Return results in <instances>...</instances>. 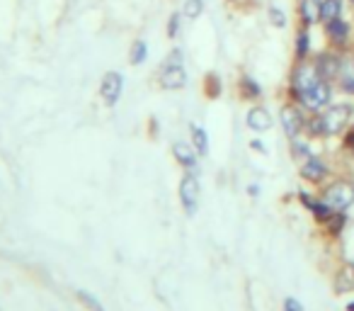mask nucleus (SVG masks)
Wrapping results in <instances>:
<instances>
[{
    "instance_id": "obj_1",
    "label": "nucleus",
    "mask_w": 354,
    "mask_h": 311,
    "mask_svg": "<svg viewBox=\"0 0 354 311\" xmlns=\"http://www.w3.org/2000/svg\"><path fill=\"white\" fill-rule=\"evenodd\" d=\"M352 112L354 109L349 107V105H335V107H330L325 114H320L318 119H313L310 129H313V134H337V132H342L344 124L349 122Z\"/></svg>"
},
{
    "instance_id": "obj_2",
    "label": "nucleus",
    "mask_w": 354,
    "mask_h": 311,
    "mask_svg": "<svg viewBox=\"0 0 354 311\" xmlns=\"http://www.w3.org/2000/svg\"><path fill=\"white\" fill-rule=\"evenodd\" d=\"M187 83V73L183 69V54L180 51H172L165 61V69L160 73V85L167 90H177V88H185Z\"/></svg>"
},
{
    "instance_id": "obj_3",
    "label": "nucleus",
    "mask_w": 354,
    "mask_h": 311,
    "mask_svg": "<svg viewBox=\"0 0 354 311\" xmlns=\"http://www.w3.org/2000/svg\"><path fill=\"white\" fill-rule=\"evenodd\" d=\"M323 199L333 212H342L354 202V188L349 183H344V180H339V183H333L325 190Z\"/></svg>"
},
{
    "instance_id": "obj_4",
    "label": "nucleus",
    "mask_w": 354,
    "mask_h": 311,
    "mask_svg": "<svg viewBox=\"0 0 354 311\" xmlns=\"http://www.w3.org/2000/svg\"><path fill=\"white\" fill-rule=\"evenodd\" d=\"M299 98L304 100V105H306V107H310V109L325 107V105L330 103V88H328V83H325V78H320L318 83H313L310 88L301 90Z\"/></svg>"
},
{
    "instance_id": "obj_5",
    "label": "nucleus",
    "mask_w": 354,
    "mask_h": 311,
    "mask_svg": "<svg viewBox=\"0 0 354 311\" xmlns=\"http://www.w3.org/2000/svg\"><path fill=\"white\" fill-rule=\"evenodd\" d=\"M180 202H183L185 212L194 214L199 204V180L194 175H185L180 183Z\"/></svg>"
},
{
    "instance_id": "obj_6",
    "label": "nucleus",
    "mask_w": 354,
    "mask_h": 311,
    "mask_svg": "<svg viewBox=\"0 0 354 311\" xmlns=\"http://www.w3.org/2000/svg\"><path fill=\"white\" fill-rule=\"evenodd\" d=\"M122 88H124L122 75L114 73V71H109V73H104V78H102V85H100V95H102V100L107 105H114L119 100V95H122Z\"/></svg>"
},
{
    "instance_id": "obj_7",
    "label": "nucleus",
    "mask_w": 354,
    "mask_h": 311,
    "mask_svg": "<svg viewBox=\"0 0 354 311\" xmlns=\"http://www.w3.org/2000/svg\"><path fill=\"white\" fill-rule=\"evenodd\" d=\"M320 78H323V75H320L318 66L315 64H301L294 73V90L296 93H301V90H306L313 83H318Z\"/></svg>"
},
{
    "instance_id": "obj_8",
    "label": "nucleus",
    "mask_w": 354,
    "mask_h": 311,
    "mask_svg": "<svg viewBox=\"0 0 354 311\" xmlns=\"http://www.w3.org/2000/svg\"><path fill=\"white\" fill-rule=\"evenodd\" d=\"M248 127L255 129V132H267V129L272 127V117L267 109L262 107H255L248 112Z\"/></svg>"
},
{
    "instance_id": "obj_9",
    "label": "nucleus",
    "mask_w": 354,
    "mask_h": 311,
    "mask_svg": "<svg viewBox=\"0 0 354 311\" xmlns=\"http://www.w3.org/2000/svg\"><path fill=\"white\" fill-rule=\"evenodd\" d=\"M281 124H284V132L289 134L291 139L301 132V114L296 107H284L281 109Z\"/></svg>"
},
{
    "instance_id": "obj_10",
    "label": "nucleus",
    "mask_w": 354,
    "mask_h": 311,
    "mask_svg": "<svg viewBox=\"0 0 354 311\" xmlns=\"http://www.w3.org/2000/svg\"><path fill=\"white\" fill-rule=\"evenodd\" d=\"M172 153H175V159L180 161L185 168H194V166H197V156H194V151H192L189 143L177 141L175 146H172Z\"/></svg>"
},
{
    "instance_id": "obj_11",
    "label": "nucleus",
    "mask_w": 354,
    "mask_h": 311,
    "mask_svg": "<svg viewBox=\"0 0 354 311\" xmlns=\"http://www.w3.org/2000/svg\"><path fill=\"white\" fill-rule=\"evenodd\" d=\"M301 15H304V20L308 25L318 22L323 17V0H304L301 3Z\"/></svg>"
},
{
    "instance_id": "obj_12",
    "label": "nucleus",
    "mask_w": 354,
    "mask_h": 311,
    "mask_svg": "<svg viewBox=\"0 0 354 311\" xmlns=\"http://www.w3.org/2000/svg\"><path fill=\"white\" fill-rule=\"evenodd\" d=\"M301 175H304V178H308V180H320L325 175V166L320 163V161L310 159L308 163L301 168Z\"/></svg>"
},
{
    "instance_id": "obj_13",
    "label": "nucleus",
    "mask_w": 354,
    "mask_h": 311,
    "mask_svg": "<svg viewBox=\"0 0 354 311\" xmlns=\"http://www.w3.org/2000/svg\"><path fill=\"white\" fill-rule=\"evenodd\" d=\"M339 10H342V3H339V0H325V3H323V17L328 22L337 20Z\"/></svg>"
},
{
    "instance_id": "obj_14",
    "label": "nucleus",
    "mask_w": 354,
    "mask_h": 311,
    "mask_svg": "<svg viewBox=\"0 0 354 311\" xmlns=\"http://www.w3.org/2000/svg\"><path fill=\"white\" fill-rule=\"evenodd\" d=\"M192 136H194V146H197V151L207 153L209 151V141H207V132H204L202 127H192Z\"/></svg>"
},
{
    "instance_id": "obj_15",
    "label": "nucleus",
    "mask_w": 354,
    "mask_h": 311,
    "mask_svg": "<svg viewBox=\"0 0 354 311\" xmlns=\"http://www.w3.org/2000/svg\"><path fill=\"white\" fill-rule=\"evenodd\" d=\"M78 301L85 306V309H90V311H104V306L100 304V301L95 299V296H90L85 290H80V292H78Z\"/></svg>"
},
{
    "instance_id": "obj_16",
    "label": "nucleus",
    "mask_w": 354,
    "mask_h": 311,
    "mask_svg": "<svg viewBox=\"0 0 354 311\" xmlns=\"http://www.w3.org/2000/svg\"><path fill=\"white\" fill-rule=\"evenodd\" d=\"M202 10H204V0H187V3H185V8H183V12L187 17H199L202 15Z\"/></svg>"
},
{
    "instance_id": "obj_17",
    "label": "nucleus",
    "mask_w": 354,
    "mask_h": 311,
    "mask_svg": "<svg viewBox=\"0 0 354 311\" xmlns=\"http://www.w3.org/2000/svg\"><path fill=\"white\" fill-rule=\"evenodd\" d=\"M328 32H330V37H335L337 42H342V39H344V35H347V25H344V22L337 17V20H333V22L328 25Z\"/></svg>"
},
{
    "instance_id": "obj_18",
    "label": "nucleus",
    "mask_w": 354,
    "mask_h": 311,
    "mask_svg": "<svg viewBox=\"0 0 354 311\" xmlns=\"http://www.w3.org/2000/svg\"><path fill=\"white\" fill-rule=\"evenodd\" d=\"M143 59H146V44H143V42H136L131 49V64H141Z\"/></svg>"
},
{
    "instance_id": "obj_19",
    "label": "nucleus",
    "mask_w": 354,
    "mask_h": 311,
    "mask_svg": "<svg viewBox=\"0 0 354 311\" xmlns=\"http://www.w3.org/2000/svg\"><path fill=\"white\" fill-rule=\"evenodd\" d=\"M270 20L274 27H284L286 25V15L279 10V8H270Z\"/></svg>"
},
{
    "instance_id": "obj_20",
    "label": "nucleus",
    "mask_w": 354,
    "mask_h": 311,
    "mask_svg": "<svg viewBox=\"0 0 354 311\" xmlns=\"http://www.w3.org/2000/svg\"><path fill=\"white\" fill-rule=\"evenodd\" d=\"M306 51H308V35H306V32H301V35H299V56H304Z\"/></svg>"
},
{
    "instance_id": "obj_21",
    "label": "nucleus",
    "mask_w": 354,
    "mask_h": 311,
    "mask_svg": "<svg viewBox=\"0 0 354 311\" xmlns=\"http://www.w3.org/2000/svg\"><path fill=\"white\" fill-rule=\"evenodd\" d=\"M286 311H301V304L296 299H286Z\"/></svg>"
},
{
    "instance_id": "obj_22",
    "label": "nucleus",
    "mask_w": 354,
    "mask_h": 311,
    "mask_svg": "<svg viewBox=\"0 0 354 311\" xmlns=\"http://www.w3.org/2000/svg\"><path fill=\"white\" fill-rule=\"evenodd\" d=\"M167 35H170V37H175V35H177V15L170 20V27H167Z\"/></svg>"
},
{
    "instance_id": "obj_23",
    "label": "nucleus",
    "mask_w": 354,
    "mask_h": 311,
    "mask_svg": "<svg viewBox=\"0 0 354 311\" xmlns=\"http://www.w3.org/2000/svg\"><path fill=\"white\" fill-rule=\"evenodd\" d=\"M347 309H349V311H354V304H349V306H347Z\"/></svg>"
}]
</instances>
